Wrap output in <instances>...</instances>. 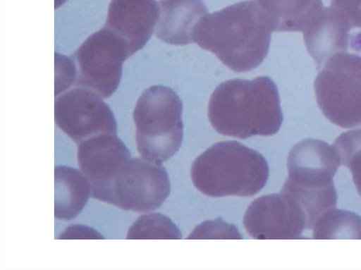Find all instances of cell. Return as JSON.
<instances>
[{
	"label": "cell",
	"instance_id": "cell-1",
	"mask_svg": "<svg viewBox=\"0 0 361 270\" xmlns=\"http://www.w3.org/2000/svg\"><path fill=\"white\" fill-rule=\"evenodd\" d=\"M271 32L258 1L247 0L207 14L195 28L194 42L232 70L245 72L265 59Z\"/></svg>",
	"mask_w": 361,
	"mask_h": 270
},
{
	"label": "cell",
	"instance_id": "cell-2",
	"mask_svg": "<svg viewBox=\"0 0 361 270\" xmlns=\"http://www.w3.org/2000/svg\"><path fill=\"white\" fill-rule=\"evenodd\" d=\"M208 117L224 135L245 139L274 135L283 122L278 88L267 76L225 81L210 97Z\"/></svg>",
	"mask_w": 361,
	"mask_h": 270
},
{
	"label": "cell",
	"instance_id": "cell-3",
	"mask_svg": "<svg viewBox=\"0 0 361 270\" xmlns=\"http://www.w3.org/2000/svg\"><path fill=\"white\" fill-rule=\"evenodd\" d=\"M268 177L269 166L264 157L236 141L213 145L191 167L195 188L214 197L252 196L264 187Z\"/></svg>",
	"mask_w": 361,
	"mask_h": 270
},
{
	"label": "cell",
	"instance_id": "cell-4",
	"mask_svg": "<svg viewBox=\"0 0 361 270\" xmlns=\"http://www.w3.org/2000/svg\"><path fill=\"white\" fill-rule=\"evenodd\" d=\"M340 165L334 147L322 140L305 139L295 145L289 152L288 178L281 191L290 195L300 204L308 229L336 205L334 176Z\"/></svg>",
	"mask_w": 361,
	"mask_h": 270
},
{
	"label": "cell",
	"instance_id": "cell-5",
	"mask_svg": "<svg viewBox=\"0 0 361 270\" xmlns=\"http://www.w3.org/2000/svg\"><path fill=\"white\" fill-rule=\"evenodd\" d=\"M183 104L171 88L145 90L133 112L137 149L142 158L161 164L179 149L183 140Z\"/></svg>",
	"mask_w": 361,
	"mask_h": 270
},
{
	"label": "cell",
	"instance_id": "cell-6",
	"mask_svg": "<svg viewBox=\"0 0 361 270\" xmlns=\"http://www.w3.org/2000/svg\"><path fill=\"white\" fill-rule=\"evenodd\" d=\"M322 68L314 83L322 113L342 128L361 126V56L337 53Z\"/></svg>",
	"mask_w": 361,
	"mask_h": 270
},
{
	"label": "cell",
	"instance_id": "cell-7",
	"mask_svg": "<svg viewBox=\"0 0 361 270\" xmlns=\"http://www.w3.org/2000/svg\"><path fill=\"white\" fill-rule=\"evenodd\" d=\"M128 43L105 27L88 37L74 54L75 86L89 88L102 98L117 89L124 61L130 56Z\"/></svg>",
	"mask_w": 361,
	"mask_h": 270
},
{
	"label": "cell",
	"instance_id": "cell-8",
	"mask_svg": "<svg viewBox=\"0 0 361 270\" xmlns=\"http://www.w3.org/2000/svg\"><path fill=\"white\" fill-rule=\"evenodd\" d=\"M170 192L168 173L161 164L131 157L113 180L104 202L139 213L158 209Z\"/></svg>",
	"mask_w": 361,
	"mask_h": 270
},
{
	"label": "cell",
	"instance_id": "cell-9",
	"mask_svg": "<svg viewBox=\"0 0 361 270\" xmlns=\"http://www.w3.org/2000/svg\"><path fill=\"white\" fill-rule=\"evenodd\" d=\"M54 118L57 126L78 145L95 135L117 133L110 108L100 95L85 87L75 86L56 97Z\"/></svg>",
	"mask_w": 361,
	"mask_h": 270
},
{
	"label": "cell",
	"instance_id": "cell-10",
	"mask_svg": "<svg viewBox=\"0 0 361 270\" xmlns=\"http://www.w3.org/2000/svg\"><path fill=\"white\" fill-rule=\"evenodd\" d=\"M243 224L256 239H297L308 229L302 207L283 191L255 199L245 212Z\"/></svg>",
	"mask_w": 361,
	"mask_h": 270
},
{
	"label": "cell",
	"instance_id": "cell-11",
	"mask_svg": "<svg viewBox=\"0 0 361 270\" xmlns=\"http://www.w3.org/2000/svg\"><path fill=\"white\" fill-rule=\"evenodd\" d=\"M131 158L130 152L114 134L91 137L78 146V162L87 178L91 196L104 202L121 168Z\"/></svg>",
	"mask_w": 361,
	"mask_h": 270
},
{
	"label": "cell",
	"instance_id": "cell-12",
	"mask_svg": "<svg viewBox=\"0 0 361 270\" xmlns=\"http://www.w3.org/2000/svg\"><path fill=\"white\" fill-rule=\"evenodd\" d=\"M159 17L156 0H111L104 26L128 43L133 55L148 42Z\"/></svg>",
	"mask_w": 361,
	"mask_h": 270
},
{
	"label": "cell",
	"instance_id": "cell-13",
	"mask_svg": "<svg viewBox=\"0 0 361 270\" xmlns=\"http://www.w3.org/2000/svg\"><path fill=\"white\" fill-rule=\"evenodd\" d=\"M156 35L170 44L194 42L195 28L207 14L202 0H161Z\"/></svg>",
	"mask_w": 361,
	"mask_h": 270
},
{
	"label": "cell",
	"instance_id": "cell-14",
	"mask_svg": "<svg viewBox=\"0 0 361 270\" xmlns=\"http://www.w3.org/2000/svg\"><path fill=\"white\" fill-rule=\"evenodd\" d=\"M351 28L329 8H325L317 20L304 32L309 54L319 70L331 56L346 51Z\"/></svg>",
	"mask_w": 361,
	"mask_h": 270
},
{
	"label": "cell",
	"instance_id": "cell-15",
	"mask_svg": "<svg viewBox=\"0 0 361 270\" xmlns=\"http://www.w3.org/2000/svg\"><path fill=\"white\" fill-rule=\"evenodd\" d=\"M272 31L304 32L321 16L322 0H257Z\"/></svg>",
	"mask_w": 361,
	"mask_h": 270
},
{
	"label": "cell",
	"instance_id": "cell-16",
	"mask_svg": "<svg viewBox=\"0 0 361 270\" xmlns=\"http://www.w3.org/2000/svg\"><path fill=\"white\" fill-rule=\"evenodd\" d=\"M56 219L71 220L77 216L91 195L89 182L81 171L66 166L54 169Z\"/></svg>",
	"mask_w": 361,
	"mask_h": 270
},
{
	"label": "cell",
	"instance_id": "cell-17",
	"mask_svg": "<svg viewBox=\"0 0 361 270\" xmlns=\"http://www.w3.org/2000/svg\"><path fill=\"white\" fill-rule=\"evenodd\" d=\"M313 237L316 239H361V217L345 210H329L314 223Z\"/></svg>",
	"mask_w": 361,
	"mask_h": 270
},
{
	"label": "cell",
	"instance_id": "cell-18",
	"mask_svg": "<svg viewBox=\"0 0 361 270\" xmlns=\"http://www.w3.org/2000/svg\"><path fill=\"white\" fill-rule=\"evenodd\" d=\"M177 226L167 216L152 213L140 216L130 227L126 239H180Z\"/></svg>",
	"mask_w": 361,
	"mask_h": 270
},
{
	"label": "cell",
	"instance_id": "cell-19",
	"mask_svg": "<svg viewBox=\"0 0 361 270\" xmlns=\"http://www.w3.org/2000/svg\"><path fill=\"white\" fill-rule=\"evenodd\" d=\"M341 164L348 168L361 196V128L341 133L332 145Z\"/></svg>",
	"mask_w": 361,
	"mask_h": 270
},
{
	"label": "cell",
	"instance_id": "cell-20",
	"mask_svg": "<svg viewBox=\"0 0 361 270\" xmlns=\"http://www.w3.org/2000/svg\"><path fill=\"white\" fill-rule=\"evenodd\" d=\"M189 239H240L237 228L222 220L207 221L197 226L188 236Z\"/></svg>",
	"mask_w": 361,
	"mask_h": 270
},
{
	"label": "cell",
	"instance_id": "cell-21",
	"mask_svg": "<svg viewBox=\"0 0 361 270\" xmlns=\"http://www.w3.org/2000/svg\"><path fill=\"white\" fill-rule=\"evenodd\" d=\"M330 8L350 28H361V0H331Z\"/></svg>",
	"mask_w": 361,
	"mask_h": 270
},
{
	"label": "cell",
	"instance_id": "cell-22",
	"mask_svg": "<svg viewBox=\"0 0 361 270\" xmlns=\"http://www.w3.org/2000/svg\"><path fill=\"white\" fill-rule=\"evenodd\" d=\"M101 235L94 231L79 225L70 227L62 234L61 238H101Z\"/></svg>",
	"mask_w": 361,
	"mask_h": 270
},
{
	"label": "cell",
	"instance_id": "cell-23",
	"mask_svg": "<svg viewBox=\"0 0 361 270\" xmlns=\"http://www.w3.org/2000/svg\"><path fill=\"white\" fill-rule=\"evenodd\" d=\"M67 0H55L56 8L59 7L61 5L64 4Z\"/></svg>",
	"mask_w": 361,
	"mask_h": 270
}]
</instances>
